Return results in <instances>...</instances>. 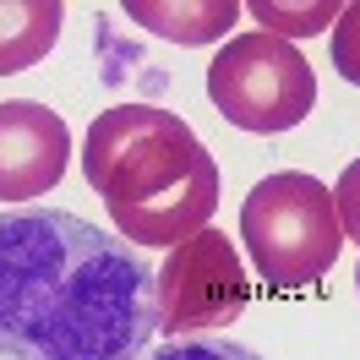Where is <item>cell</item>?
Masks as SVG:
<instances>
[{"label": "cell", "mask_w": 360, "mask_h": 360, "mask_svg": "<svg viewBox=\"0 0 360 360\" xmlns=\"http://www.w3.org/2000/svg\"><path fill=\"white\" fill-rule=\"evenodd\" d=\"M153 268L66 207L0 213V360H142Z\"/></svg>", "instance_id": "6da1fadb"}, {"label": "cell", "mask_w": 360, "mask_h": 360, "mask_svg": "<svg viewBox=\"0 0 360 360\" xmlns=\"http://www.w3.org/2000/svg\"><path fill=\"white\" fill-rule=\"evenodd\" d=\"M82 175L104 197L126 246L169 251L207 229L219 207V164L175 110L115 104L88 126Z\"/></svg>", "instance_id": "7a4b0ae2"}, {"label": "cell", "mask_w": 360, "mask_h": 360, "mask_svg": "<svg viewBox=\"0 0 360 360\" xmlns=\"http://www.w3.org/2000/svg\"><path fill=\"white\" fill-rule=\"evenodd\" d=\"M240 240L268 290H311L344 251L333 186L300 169L262 175L240 202Z\"/></svg>", "instance_id": "3957f363"}, {"label": "cell", "mask_w": 360, "mask_h": 360, "mask_svg": "<svg viewBox=\"0 0 360 360\" xmlns=\"http://www.w3.org/2000/svg\"><path fill=\"white\" fill-rule=\"evenodd\" d=\"M207 98L229 126L278 136V131H295L311 115L316 77H311V60L295 44L273 39V33H240L213 55Z\"/></svg>", "instance_id": "277c9868"}, {"label": "cell", "mask_w": 360, "mask_h": 360, "mask_svg": "<svg viewBox=\"0 0 360 360\" xmlns=\"http://www.w3.org/2000/svg\"><path fill=\"white\" fill-rule=\"evenodd\" d=\"M153 290H158V333L169 338L224 333L251 306V278L224 229H197L191 240L169 246V257L153 268Z\"/></svg>", "instance_id": "5b68a950"}, {"label": "cell", "mask_w": 360, "mask_h": 360, "mask_svg": "<svg viewBox=\"0 0 360 360\" xmlns=\"http://www.w3.org/2000/svg\"><path fill=\"white\" fill-rule=\"evenodd\" d=\"M66 164H71V131L49 104H33V98L0 104V202L44 197L49 186L66 180Z\"/></svg>", "instance_id": "8992f818"}, {"label": "cell", "mask_w": 360, "mask_h": 360, "mask_svg": "<svg viewBox=\"0 0 360 360\" xmlns=\"http://www.w3.org/2000/svg\"><path fill=\"white\" fill-rule=\"evenodd\" d=\"M120 11L169 44H219L246 17L240 0H126Z\"/></svg>", "instance_id": "52a82bcc"}, {"label": "cell", "mask_w": 360, "mask_h": 360, "mask_svg": "<svg viewBox=\"0 0 360 360\" xmlns=\"http://www.w3.org/2000/svg\"><path fill=\"white\" fill-rule=\"evenodd\" d=\"M66 22L60 0H0V77L39 66Z\"/></svg>", "instance_id": "ba28073f"}, {"label": "cell", "mask_w": 360, "mask_h": 360, "mask_svg": "<svg viewBox=\"0 0 360 360\" xmlns=\"http://www.w3.org/2000/svg\"><path fill=\"white\" fill-rule=\"evenodd\" d=\"M338 11H344V0H295V6L290 0H251L246 6V17H257V33H273V39H284V44L333 27Z\"/></svg>", "instance_id": "9c48e42d"}, {"label": "cell", "mask_w": 360, "mask_h": 360, "mask_svg": "<svg viewBox=\"0 0 360 360\" xmlns=\"http://www.w3.org/2000/svg\"><path fill=\"white\" fill-rule=\"evenodd\" d=\"M142 360H262L257 349H246V344H229V338H175V344H164V349H153V355Z\"/></svg>", "instance_id": "30bf717a"}, {"label": "cell", "mask_w": 360, "mask_h": 360, "mask_svg": "<svg viewBox=\"0 0 360 360\" xmlns=\"http://www.w3.org/2000/svg\"><path fill=\"white\" fill-rule=\"evenodd\" d=\"M333 71L344 77V82L360 88V0L344 6L338 22H333Z\"/></svg>", "instance_id": "8fae6325"}, {"label": "cell", "mask_w": 360, "mask_h": 360, "mask_svg": "<svg viewBox=\"0 0 360 360\" xmlns=\"http://www.w3.org/2000/svg\"><path fill=\"white\" fill-rule=\"evenodd\" d=\"M333 207H338L344 235H349V240H360V158H349V164H344V175H338V186H333Z\"/></svg>", "instance_id": "7c38bea8"}, {"label": "cell", "mask_w": 360, "mask_h": 360, "mask_svg": "<svg viewBox=\"0 0 360 360\" xmlns=\"http://www.w3.org/2000/svg\"><path fill=\"white\" fill-rule=\"evenodd\" d=\"M355 290H360V262H355Z\"/></svg>", "instance_id": "4fadbf2b"}]
</instances>
